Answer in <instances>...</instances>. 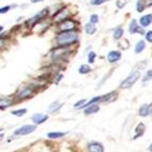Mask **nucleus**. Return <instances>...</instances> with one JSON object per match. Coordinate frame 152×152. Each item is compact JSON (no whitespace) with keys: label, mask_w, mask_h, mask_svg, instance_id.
<instances>
[{"label":"nucleus","mask_w":152,"mask_h":152,"mask_svg":"<svg viewBox=\"0 0 152 152\" xmlns=\"http://www.w3.org/2000/svg\"><path fill=\"white\" fill-rule=\"evenodd\" d=\"M78 41V34L75 31H63L56 36V44L61 47H68Z\"/></svg>","instance_id":"nucleus-1"},{"label":"nucleus","mask_w":152,"mask_h":152,"mask_svg":"<svg viewBox=\"0 0 152 152\" xmlns=\"http://www.w3.org/2000/svg\"><path fill=\"white\" fill-rule=\"evenodd\" d=\"M140 78V70H135L132 71L131 74L129 75L127 79H124V81H122V83L120 84V88H130L134 85L137 82V80Z\"/></svg>","instance_id":"nucleus-2"},{"label":"nucleus","mask_w":152,"mask_h":152,"mask_svg":"<svg viewBox=\"0 0 152 152\" xmlns=\"http://www.w3.org/2000/svg\"><path fill=\"white\" fill-rule=\"evenodd\" d=\"M76 21L67 18V19H65V20L61 21V23H58V30L61 31V32H63V31H71L76 28Z\"/></svg>","instance_id":"nucleus-3"},{"label":"nucleus","mask_w":152,"mask_h":152,"mask_svg":"<svg viewBox=\"0 0 152 152\" xmlns=\"http://www.w3.org/2000/svg\"><path fill=\"white\" fill-rule=\"evenodd\" d=\"M35 130V126H31V124H26L23 127L18 128L17 130H15L14 134L15 135H28L32 132H34Z\"/></svg>","instance_id":"nucleus-4"},{"label":"nucleus","mask_w":152,"mask_h":152,"mask_svg":"<svg viewBox=\"0 0 152 152\" xmlns=\"http://www.w3.org/2000/svg\"><path fill=\"white\" fill-rule=\"evenodd\" d=\"M69 16V12L67 9H62V10L58 11L56 14H54L53 16V19L56 21H58V23H61V21L65 20L67 19V17Z\"/></svg>","instance_id":"nucleus-5"},{"label":"nucleus","mask_w":152,"mask_h":152,"mask_svg":"<svg viewBox=\"0 0 152 152\" xmlns=\"http://www.w3.org/2000/svg\"><path fill=\"white\" fill-rule=\"evenodd\" d=\"M33 91H34V87L33 86H26L18 93L17 97L19 99L28 98V97H31V95L33 94Z\"/></svg>","instance_id":"nucleus-6"},{"label":"nucleus","mask_w":152,"mask_h":152,"mask_svg":"<svg viewBox=\"0 0 152 152\" xmlns=\"http://www.w3.org/2000/svg\"><path fill=\"white\" fill-rule=\"evenodd\" d=\"M129 32L134 34V33H140V34H144L145 31L142 28H140V26L137 25V21L135 19H132L131 23H130V27H129Z\"/></svg>","instance_id":"nucleus-7"},{"label":"nucleus","mask_w":152,"mask_h":152,"mask_svg":"<svg viewBox=\"0 0 152 152\" xmlns=\"http://www.w3.org/2000/svg\"><path fill=\"white\" fill-rule=\"evenodd\" d=\"M120 58H121V53L119 51H110L109 54H107V61L109 63H116L117 61H119Z\"/></svg>","instance_id":"nucleus-8"},{"label":"nucleus","mask_w":152,"mask_h":152,"mask_svg":"<svg viewBox=\"0 0 152 152\" xmlns=\"http://www.w3.org/2000/svg\"><path fill=\"white\" fill-rule=\"evenodd\" d=\"M138 114L142 117L149 116V115H152V103L150 104H144L142 107L140 109V112Z\"/></svg>","instance_id":"nucleus-9"},{"label":"nucleus","mask_w":152,"mask_h":152,"mask_svg":"<svg viewBox=\"0 0 152 152\" xmlns=\"http://www.w3.org/2000/svg\"><path fill=\"white\" fill-rule=\"evenodd\" d=\"M31 119L32 121H34L36 124H42L46 121V120L48 119V116L47 115H44V114H34L32 117H31Z\"/></svg>","instance_id":"nucleus-10"},{"label":"nucleus","mask_w":152,"mask_h":152,"mask_svg":"<svg viewBox=\"0 0 152 152\" xmlns=\"http://www.w3.org/2000/svg\"><path fill=\"white\" fill-rule=\"evenodd\" d=\"M88 151L89 152H103L104 148L101 144L96 142H93L88 145Z\"/></svg>","instance_id":"nucleus-11"},{"label":"nucleus","mask_w":152,"mask_h":152,"mask_svg":"<svg viewBox=\"0 0 152 152\" xmlns=\"http://www.w3.org/2000/svg\"><path fill=\"white\" fill-rule=\"evenodd\" d=\"M152 23V14H147V15L142 16L140 19V23L142 27H148Z\"/></svg>","instance_id":"nucleus-12"},{"label":"nucleus","mask_w":152,"mask_h":152,"mask_svg":"<svg viewBox=\"0 0 152 152\" xmlns=\"http://www.w3.org/2000/svg\"><path fill=\"white\" fill-rule=\"evenodd\" d=\"M145 130H146V128H145L144 124H137L136 129H135L136 134L133 136V140H136V138H138L140 136H142V135H144V133H145Z\"/></svg>","instance_id":"nucleus-13"},{"label":"nucleus","mask_w":152,"mask_h":152,"mask_svg":"<svg viewBox=\"0 0 152 152\" xmlns=\"http://www.w3.org/2000/svg\"><path fill=\"white\" fill-rule=\"evenodd\" d=\"M100 110L98 104H91L86 110H85V114L89 115V114H94V113H97V112Z\"/></svg>","instance_id":"nucleus-14"},{"label":"nucleus","mask_w":152,"mask_h":152,"mask_svg":"<svg viewBox=\"0 0 152 152\" xmlns=\"http://www.w3.org/2000/svg\"><path fill=\"white\" fill-rule=\"evenodd\" d=\"M96 27H95V23H91V21H89L88 23H86L85 25V32L87 33V34H89V35H91V34H94L95 32H96Z\"/></svg>","instance_id":"nucleus-15"},{"label":"nucleus","mask_w":152,"mask_h":152,"mask_svg":"<svg viewBox=\"0 0 152 152\" xmlns=\"http://www.w3.org/2000/svg\"><path fill=\"white\" fill-rule=\"evenodd\" d=\"M145 48H146V44H145V42L138 41L136 45H135V53H140L142 51H144Z\"/></svg>","instance_id":"nucleus-16"},{"label":"nucleus","mask_w":152,"mask_h":152,"mask_svg":"<svg viewBox=\"0 0 152 152\" xmlns=\"http://www.w3.org/2000/svg\"><path fill=\"white\" fill-rule=\"evenodd\" d=\"M124 35V29L120 27H117V29H115L114 31V38L115 39H120Z\"/></svg>","instance_id":"nucleus-17"},{"label":"nucleus","mask_w":152,"mask_h":152,"mask_svg":"<svg viewBox=\"0 0 152 152\" xmlns=\"http://www.w3.org/2000/svg\"><path fill=\"white\" fill-rule=\"evenodd\" d=\"M65 134H66V133H63V132H50V133H48V137H49V138H52V140H54V138H60V137H63Z\"/></svg>","instance_id":"nucleus-18"},{"label":"nucleus","mask_w":152,"mask_h":152,"mask_svg":"<svg viewBox=\"0 0 152 152\" xmlns=\"http://www.w3.org/2000/svg\"><path fill=\"white\" fill-rule=\"evenodd\" d=\"M145 8H146V3H145L144 0H138V1H137V4H136L137 12H138V13L144 12Z\"/></svg>","instance_id":"nucleus-19"},{"label":"nucleus","mask_w":152,"mask_h":152,"mask_svg":"<svg viewBox=\"0 0 152 152\" xmlns=\"http://www.w3.org/2000/svg\"><path fill=\"white\" fill-rule=\"evenodd\" d=\"M91 67L88 65H81L80 66V68H79V72L81 75H86L88 74L89 71H91Z\"/></svg>","instance_id":"nucleus-20"},{"label":"nucleus","mask_w":152,"mask_h":152,"mask_svg":"<svg viewBox=\"0 0 152 152\" xmlns=\"http://www.w3.org/2000/svg\"><path fill=\"white\" fill-rule=\"evenodd\" d=\"M26 113H27V110L23 109V110H17V111H13L12 112V115L19 117V116H23V115H25Z\"/></svg>","instance_id":"nucleus-21"},{"label":"nucleus","mask_w":152,"mask_h":152,"mask_svg":"<svg viewBox=\"0 0 152 152\" xmlns=\"http://www.w3.org/2000/svg\"><path fill=\"white\" fill-rule=\"evenodd\" d=\"M119 47L121 49H124V50H126V49L129 48V42H128V39H124L122 42H120Z\"/></svg>","instance_id":"nucleus-22"},{"label":"nucleus","mask_w":152,"mask_h":152,"mask_svg":"<svg viewBox=\"0 0 152 152\" xmlns=\"http://www.w3.org/2000/svg\"><path fill=\"white\" fill-rule=\"evenodd\" d=\"M62 107V104H58V102H54V103H52L50 105V107H49V111H56V110L58 109H60V107Z\"/></svg>","instance_id":"nucleus-23"},{"label":"nucleus","mask_w":152,"mask_h":152,"mask_svg":"<svg viewBox=\"0 0 152 152\" xmlns=\"http://www.w3.org/2000/svg\"><path fill=\"white\" fill-rule=\"evenodd\" d=\"M95 58H96V53H95L94 51H91L88 53V62L91 64L95 63Z\"/></svg>","instance_id":"nucleus-24"},{"label":"nucleus","mask_w":152,"mask_h":152,"mask_svg":"<svg viewBox=\"0 0 152 152\" xmlns=\"http://www.w3.org/2000/svg\"><path fill=\"white\" fill-rule=\"evenodd\" d=\"M107 1H110V0H91V5H100L102 3L107 2Z\"/></svg>","instance_id":"nucleus-25"},{"label":"nucleus","mask_w":152,"mask_h":152,"mask_svg":"<svg viewBox=\"0 0 152 152\" xmlns=\"http://www.w3.org/2000/svg\"><path fill=\"white\" fill-rule=\"evenodd\" d=\"M99 20V17L98 15H96V14H93V15L89 17V21H91V23H97Z\"/></svg>","instance_id":"nucleus-26"},{"label":"nucleus","mask_w":152,"mask_h":152,"mask_svg":"<svg viewBox=\"0 0 152 152\" xmlns=\"http://www.w3.org/2000/svg\"><path fill=\"white\" fill-rule=\"evenodd\" d=\"M148 80H152V69L151 70H148L147 74H146V77H145V79L142 80L144 82H147Z\"/></svg>","instance_id":"nucleus-27"},{"label":"nucleus","mask_w":152,"mask_h":152,"mask_svg":"<svg viewBox=\"0 0 152 152\" xmlns=\"http://www.w3.org/2000/svg\"><path fill=\"white\" fill-rule=\"evenodd\" d=\"M146 41H148L149 43H152V31L146 33Z\"/></svg>","instance_id":"nucleus-28"},{"label":"nucleus","mask_w":152,"mask_h":152,"mask_svg":"<svg viewBox=\"0 0 152 152\" xmlns=\"http://www.w3.org/2000/svg\"><path fill=\"white\" fill-rule=\"evenodd\" d=\"M85 101H86V100H85V99H83V100H81V101L77 102V103L75 104V107H77V109H78V107H83V103H85Z\"/></svg>","instance_id":"nucleus-29"},{"label":"nucleus","mask_w":152,"mask_h":152,"mask_svg":"<svg viewBox=\"0 0 152 152\" xmlns=\"http://www.w3.org/2000/svg\"><path fill=\"white\" fill-rule=\"evenodd\" d=\"M10 9H11V7H9V5H8V7H4V8H1V9H0V13H1V14H4V13L8 12Z\"/></svg>","instance_id":"nucleus-30"},{"label":"nucleus","mask_w":152,"mask_h":152,"mask_svg":"<svg viewBox=\"0 0 152 152\" xmlns=\"http://www.w3.org/2000/svg\"><path fill=\"white\" fill-rule=\"evenodd\" d=\"M116 4H117V7H118V8H124V4H126V3L124 2H122V1H120V0H118V1H117L116 2Z\"/></svg>","instance_id":"nucleus-31"},{"label":"nucleus","mask_w":152,"mask_h":152,"mask_svg":"<svg viewBox=\"0 0 152 152\" xmlns=\"http://www.w3.org/2000/svg\"><path fill=\"white\" fill-rule=\"evenodd\" d=\"M62 78H63V75H58V77H56V83H58V82H60V81H61V79Z\"/></svg>","instance_id":"nucleus-32"},{"label":"nucleus","mask_w":152,"mask_h":152,"mask_svg":"<svg viewBox=\"0 0 152 152\" xmlns=\"http://www.w3.org/2000/svg\"><path fill=\"white\" fill-rule=\"evenodd\" d=\"M41 1H44V0H31L32 3H36V2H41Z\"/></svg>","instance_id":"nucleus-33"},{"label":"nucleus","mask_w":152,"mask_h":152,"mask_svg":"<svg viewBox=\"0 0 152 152\" xmlns=\"http://www.w3.org/2000/svg\"><path fill=\"white\" fill-rule=\"evenodd\" d=\"M149 152H152V144L149 146Z\"/></svg>","instance_id":"nucleus-34"}]
</instances>
